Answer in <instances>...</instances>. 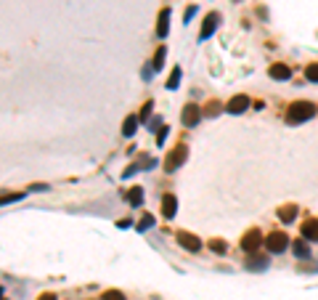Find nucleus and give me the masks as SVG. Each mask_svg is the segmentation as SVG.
<instances>
[{
    "instance_id": "39448f33",
    "label": "nucleus",
    "mask_w": 318,
    "mask_h": 300,
    "mask_svg": "<svg viewBox=\"0 0 318 300\" xmlns=\"http://www.w3.org/2000/svg\"><path fill=\"white\" fill-rule=\"evenodd\" d=\"M199 120H201V106L189 104V106L183 109V125H186V128H196Z\"/></svg>"
},
{
    "instance_id": "a211bd4d",
    "label": "nucleus",
    "mask_w": 318,
    "mask_h": 300,
    "mask_svg": "<svg viewBox=\"0 0 318 300\" xmlns=\"http://www.w3.org/2000/svg\"><path fill=\"white\" fill-rule=\"evenodd\" d=\"M181 77H183L181 67H175V69H173V75H170V80H167V88H170V90H175L178 85H181Z\"/></svg>"
},
{
    "instance_id": "c85d7f7f",
    "label": "nucleus",
    "mask_w": 318,
    "mask_h": 300,
    "mask_svg": "<svg viewBox=\"0 0 318 300\" xmlns=\"http://www.w3.org/2000/svg\"><path fill=\"white\" fill-rule=\"evenodd\" d=\"M45 189H48V186H45V183H37V186H32L29 191H45Z\"/></svg>"
},
{
    "instance_id": "7ed1b4c3",
    "label": "nucleus",
    "mask_w": 318,
    "mask_h": 300,
    "mask_svg": "<svg viewBox=\"0 0 318 300\" xmlns=\"http://www.w3.org/2000/svg\"><path fill=\"white\" fill-rule=\"evenodd\" d=\"M286 247H289V236H286V234H281V231L268 234V239H265V250L270 252V255H278V252H284Z\"/></svg>"
},
{
    "instance_id": "ddd939ff",
    "label": "nucleus",
    "mask_w": 318,
    "mask_h": 300,
    "mask_svg": "<svg viewBox=\"0 0 318 300\" xmlns=\"http://www.w3.org/2000/svg\"><path fill=\"white\" fill-rule=\"evenodd\" d=\"M167 29H170V8H162L159 21H157V35L159 37H167Z\"/></svg>"
},
{
    "instance_id": "1a4fd4ad",
    "label": "nucleus",
    "mask_w": 318,
    "mask_h": 300,
    "mask_svg": "<svg viewBox=\"0 0 318 300\" xmlns=\"http://www.w3.org/2000/svg\"><path fill=\"white\" fill-rule=\"evenodd\" d=\"M247 106H250V98H247V96H234V98L226 104V109H228L231 114H242Z\"/></svg>"
},
{
    "instance_id": "5701e85b",
    "label": "nucleus",
    "mask_w": 318,
    "mask_h": 300,
    "mask_svg": "<svg viewBox=\"0 0 318 300\" xmlns=\"http://www.w3.org/2000/svg\"><path fill=\"white\" fill-rule=\"evenodd\" d=\"M151 226H154V215H143L141 223H138V234H143L146 228H151Z\"/></svg>"
},
{
    "instance_id": "6e6552de",
    "label": "nucleus",
    "mask_w": 318,
    "mask_h": 300,
    "mask_svg": "<svg viewBox=\"0 0 318 300\" xmlns=\"http://www.w3.org/2000/svg\"><path fill=\"white\" fill-rule=\"evenodd\" d=\"M268 266H270V260L265 255H250L244 260V268H250V271H265Z\"/></svg>"
},
{
    "instance_id": "4be33fe9",
    "label": "nucleus",
    "mask_w": 318,
    "mask_h": 300,
    "mask_svg": "<svg viewBox=\"0 0 318 300\" xmlns=\"http://www.w3.org/2000/svg\"><path fill=\"white\" fill-rule=\"evenodd\" d=\"M209 250H212V252H218V255H223V252L228 250V244L223 242V239H212V242H209Z\"/></svg>"
},
{
    "instance_id": "20e7f679",
    "label": "nucleus",
    "mask_w": 318,
    "mask_h": 300,
    "mask_svg": "<svg viewBox=\"0 0 318 300\" xmlns=\"http://www.w3.org/2000/svg\"><path fill=\"white\" fill-rule=\"evenodd\" d=\"M218 24H220V16L218 13H209V16L204 19V24H201V29H199V43L209 40V37L215 35V29H218Z\"/></svg>"
},
{
    "instance_id": "cd10ccee",
    "label": "nucleus",
    "mask_w": 318,
    "mask_h": 300,
    "mask_svg": "<svg viewBox=\"0 0 318 300\" xmlns=\"http://www.w3.org/2000/svg\"><path fill=\"white\" fill-rule=\"evenodd\" d=\"M193 16H196V5H191V8H189V11H186V21H191Z\"/></svg>"
},
{
    "instance_id": "0eeeda50",
    "label": "nucleus",
    "mask_w": 318,
    "mask_h": 300,
    "mask_svg": "<svg viewBox=\"0 0 318 300\" xmlns=\"http://www.w3.org/2000/svg\"><path fill=\"white\" fill-rule=\"evenodd\" d=\"M260 244H262V234L260 231H250V234H244V239H242V250L244 252H257Z\"/></svg>"
},
{
    "instance_id": "c756f323",
    "label": "nucleus",
    "mask_w": 318,
    "mask_h": 300,
    "mask_svg": "<svg viewBox=\"0 0 318 300\" xmlns=\"http://www.w3.org/2000/svg\"><path fill=\"white\" fill-rule=\"evenodd\" d=\"M40 300H56V295H53V292H45V295H40Z\"/></svg>"
},
{
    "instance_id": "2eb2a0df",
    "label": "nucleus",
    "mask_w": 318,
    "mask_h": 300,
    "mask_svg": "<svg viewBox=\"0 0 318 300\" xmlns=\"http://www.w3.org/2000/svg\"><path fill=\"white\" fill-rule=\"evenodd\" d=\"M292 250H294V255H297L300 260L310 258V247H308V239H300V242H294V244H292Z\"/></svg>"
},
{
    "instance_id": "423d86ee",
    "label": "nucleus",
    "mask_w": 318,
    "mask_h": 300,
    "mask_svg": "<svg viewBox=\"0 0 318 300\" xmlns=\"http://www.w3.org/2000/svg\"><path fill=\"white\" fill-rule=\"evenodd\" d=\"M178 244H181V247H186L189 252H199V250H201V239H199V236H193V234H189V231H181V234H178Z\"/></svg>"
},
{
    "instance_id": "9d476101",
    "label": "nucleus",
    "mask_w": 318,
    "mask_h": 300,
    "mask_svg": "<svg viewBox=\"0 0 318 300\" xmlns=\"http://www.w3.org/2000/svg\"><path fill=\"white\" fill-rule=\"evenodd\" d=\"M175 213H178V199H175V194H165V197H162V215H165V218H173Z\"/></svg>"
},
{
    "instance_id": "f8f14e48",
    "label": "nucleus",
    "mask_w": 318,
    "mask_h": 300,
    "mask_svg": "<svg viewBox=\"0 0 318 300\" xmlns=\"http://www.w3.org/2000/svg\"><path fill=\"white\" fill-rule=\"evenodd\" d=\"M268 75H270L273 80H289V77H292V69L286 67V64H273Z\"/></svg>"
},
{
    "instance_id": "4468645a",
    "label": "nucleus",
    "mask_w": 318,
    "mask_h": 300,
    "mask_svg": "<svg viewBox=\"0 0 318 300\" xmlns=\"http://www.w3.org/2000/svg\"><path fill=\"white\" fill-rule=\"evenodd\" d=\"M138 125H141V120H138V114H130V117L125 120V125H122V136L130 138V136H135V130Z\"/></svg>"
},
{
    "instance_id": "6ab92c4d",
    "label": "nucleus",
    "mask_w": 318,
    "mask_h": 300,
    "mask_svg": "<svg viewBox=\"0 0 318 300\" xmlns=\"http://www.w3.org/2000/svg\"><path fill=\"white\" fill-rule=\"evenodd\" d=\"M220 109H223V106H220L218 101H209V104L204 106V112H201V114H204V117H218Z\"/></svg>"
},
{
    "instance_id": "b1692460",
    "label": "nucleus",
    "mask_w": 318,
    "mask_h": 300,
    "mask_svg": "<svg viewBox=\"0 0 318 300\" xmlns=\"http://www.w3.org/2000/svg\"><path fill=\"white\" fill-rule=\"evenodd\" d=\"M305 77H308L310 82H318V64H308V69H305Z\"/></svg>"
},
{
    "instance_id": "f257e3e1",
    "label": "nucleus",
    "mask_w": 318,
    "mask_h": 300,
    "mask_svg": "<svg viewBox=\"0 0 318 300\" xmlns=\"http://www.w3.org/2000/svg\"><path fill=\"white\" fill-rule=\"evenodd\" d=\"M313 114H316V106L310 101H297L286 109V122L289 125H300V122H308Z\"/></svg>"
},
{
    "instance_id": "f03ea898",
    "label": "nucleus",
    "mask_w": 318,
    "mask_h": 300,
    "mask_svg": "<svg viewBox=\"0 0 318 300\" xmlns=\"http://www.w3.org/2000/svg\"><path fill=\"white\" fill-rule=\"evenodd\" d=\"M186 157H189V149H186L183 144H178L173 151H170V157L165 159V170L167 173H175L178 167H181L183 162H186Z\"/></svg>"
},
{
    "instance_id": "9b49d317",
    "label": "nucleus",
    "mask_w": 318,
    "mask_h": 300,
    "mask_svg": "<svg viewBox=\"0 0 318 300\" xmlns=\"http://www.w3.org/2000/svg\"><path fill=\"white\" fill-rule=\"evenodd\" d=\"M302 239H308V242H318V218L308 221L305 226H302Z\"/></svg>"
},
{
    "instance_id": "412c9836",
    "label": "nucleus",
    "mask_w": 318,
    "mask_h": 300,
    "mask_svg": "<svg viewBox=\"0 0 318 300\" xmlns=\"http://www.w3.org/2000/svg\"><path fill=\"white\" fill-rule=\"evenodd\" d=\"M27 194L24 191H19V194H3L0 197V205H11V202H19V199H24Z\"/></svg>"
},
{
    "instance_id": "aec40b11",
    "label": "nucleus",
    "mask_w": 318,
    "mask_h": 300,
    "mask_svg": "<svg viewBox=\"0 0 318 300\" xmlns=\"http://www.w3.org/2000/svg\"><path fill=\"white\" fill-rule=\"evenodd\" d=\"M165 56H167V48H159V51H157V56H154V64H151V67L157 69V72H159L162 67H165Z\"/></svg>"
},
{
    "instance_id": "2f4dec72",
    "label": "nucleus",
    "mask_w": 318,
    "mask_h": 300,
    "mask_svg": "<svg viewBox=\"0 0 318 300\" xmlns=\"http://www.w3.org/2000/svg\"><path fill=\"white\" fill-rule=\"evenodd\" d=\"M3 300H5V298H3Z\"/></svg>"
},
{
    "instance_id": "f3484780",
    "label": "nucleus",
    "mask_w": 318,
    "mask_h": 300,
    "mask_svg": "<svg viewBox=\"0 0 318 300\" xmlns=\"http://www.w3.org/2000/svg\"><path fill=\"white\" fill-rule=\"evenodd\" d=\"M127 202L133 205V207H138V205H141V202H143V189H141V186L130 189V191H127Z\"/></svg>"
},
{
    "instance_id": "dca6fc26",
    "label": "nucleus",
    "mask_w": 318,
    "mask_h": 300,
    "mask_svg": "<svg viewBox=\"0 0 318 300\" xmlns=\"http://www.w3.org/2000/svg\"><path fill=\"white\" fill-rule=\"evenodd\" d=\"M278 218H281L284 223H292L294 218H297V207H294V205H284L281 210H278Z\"/></svg>"
},
{
    "instance_id": "bb28decb",
    "label": "nucleus",
    "mask_w": 318,
    "mask_h": 300,
    "mask_svg": "<svg viewBox=\"0 0 318 300\" xmlns=\"http://www.w3.org/2000/svg\"><path fill=\"white\" fill-rule=\"evenodd\" d=\"M165 138H167V128H159V133H157V144L162 146V144H165Z\"/></svg>"
},
{
    "instance_id": "393cba45",
    "label": "nucleus",
    "mask_w": 318,
    "mask_h": 300,
    "mask_svg": "<svg viewBox=\"0 0 318 300\" xmlns=\"http://www.w3.org/2000/svg\"><path fill=\"white\" fill-rule=\"evenodd\" d=\"M151 109H154V104L149 101V104H146V106H143V109H141V114H138V120H141V122H146V120H149V117H151Z\"/></svg>"
},
{
    "instance_id": "a878e982",
    "label": "nucleus",
    "mask_w": 318,
    "mask_h": 300,
    "mask_svg": "<svg viewBox=\"0 0 318 300\" xmlns=\"http://www.w3.org/2000/svg\"><path fill=\"white\" fill-rule=\"evenodd\" d=\"M101 300H125V295L117 292V290H109V292H104V298H101Z\"/></svg>"
},
{
    "instance_id": "7c9ffc66",
    "label": "nucleus",
    "mask_w": 318,
    "mask_h": 300,
    "mask_svg": "<svg viewBox=\"0 0 318 300\" xmlns=\"http://www.w3.org/2000/svg\"><path fill=\"white\" fill-rule=\"evenodd\" d=\"M0 300H3V287H0Z\"/></svg>"
}]
</instances>
